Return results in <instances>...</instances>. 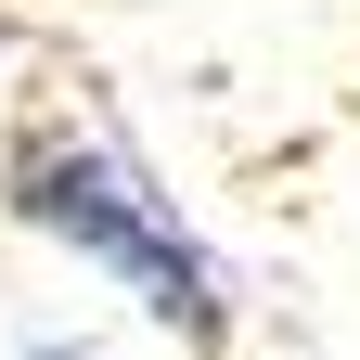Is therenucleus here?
Wrapping results in <instances>:
<instances>
[{"instance_id": "obj_2", "label": "nucleus", "mask_w": 360, "mask_h": 360, "mask_svg": "<svg viewBox=\"0 0 360 360\" xmlns=\"http://www.w3.org/2000/svg\"><path fill=\"white\" fill-rule=\"evenodd\" d=\"M26 360H90V347H26Z\"/></svg>"}, {"instance_id": "obj_1", "label": "nucleus", "mask_w": 360, "mask_h": 360, "mask_svg": "<svg viewBox=\"0 0 360 360\" xmlns=\"http://www.w3.org/2000/svg\"><path fill=\"white\" fill-rule=\"evenodd\" d=\"M0 206H13L39 245H65L77 270H103V283L142 309V322H167L180 347H232V283H219V257L180 232V193H155L116 142H90V129H26V142L0 155Z\"/></svg>"}]
</instances>
